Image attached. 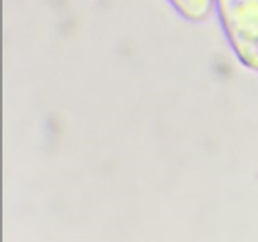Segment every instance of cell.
<instances>
[{
  "label": "cell",
  "mask_w": 258,
  "mask_h": 242,
  "mask_svg": "<svg viewBox=\"0 0 258 242\" xmlns=\"http://www.w3.org/2000/svg\"><path fill=\"white\" fill-rule=\"evenodd\" d=\"M170 3L186 19L194 22L206 19L213 8V0H170Z\"/></svg>",
  "instance_id": "2"
},
{
  "label": "cell",
  "mask_w": 258,
  "mask_h": 242,
  "mask_svg": "<svg viewBox=\"0 0 258 242\" xmlns=\"http://www.w3.org/2000/svg\"><path fill=\"white\" fill-rule=\"evenodd\" d=\"M219 14L237 57L258 71V0H218Z\"/></svg>",
  "instance_id": "1"
}]
</instances>
